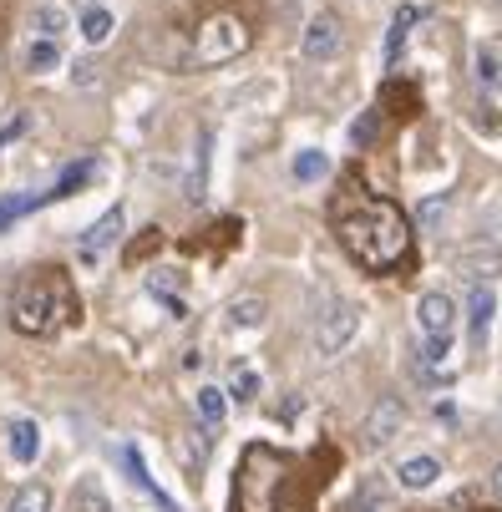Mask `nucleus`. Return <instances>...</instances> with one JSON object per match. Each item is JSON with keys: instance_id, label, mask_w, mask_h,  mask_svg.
Wrapping results in <instances>:
<instances>
[{"instance_id": "obj_15", "label": "nucleus", "mask_w": 502, "mask_h": 512, "mask_svg": "<svg viewBox=\"0 0 502 512\" xmlns=\"http://www.w3.org/2000/svg\"><path fill=\"white\" fill-rule=\"evenodd\" d=\"M11 457H16L21 467H31V462L41 457V426H36L31 416L11 421Z\"/></svg>"}, {"instance_id": "obj_26", "label": "nucleus", "mask_w": 502, "mask_h": 512, "mask_svg": "<svg viewBox=\"0 0 502 512\" xmlns=\"http://www.w3.org/2000/svg\"><path fill=\"white\" fill-rule=\"evenodd\" d=\"M112 26H117V21H112V11H107V6H92V11L82 16V36H87L92 46H102V41L112 36Z\"/></svg>"}, {"instance_id": "obj_20", "label": "nucleus", "mask_w": 502, "mask_h": 512, "mask_svg": "<svg viewBox=\"0 0 502 512\" xmlns=\"http://www.w3.org/2000/svg\"><path fill=\"white\" fill-rule=\"evenodd\" d=\"M269 320V305L259 300V295H239L234 305H229V325L234 330H259Z\"/></svg>"}, {"instance_id": "obj_25", "label": "nucleus", "mask_w": 502, "mask_h": 512, "mask_svg": "<svg viewBox=\"0 0 502 512\" xmlns=\"http://www.w3.org/2000/svg\"><path fill=\"white\" fill-rule=\"evenodd\" d=\"M477 71H482V82H487V87L502 92V41H487V46L477 51Z\"/></svg>"}, {"instance_id": "obj_28", "label": "nucleus", "mask_w": 502, "mask_h": 512, "mask_svg": "<svg viewBox=\"0 0 502 512\" xmlns=\"http://www.w3.org/2000/svg\"><path fill=\"white\" fill-rule=\"evenodd\" d=\"M11 512H51V492H46L41 482H26V487L16 492Z\"/></svg>"}, {"instance_id": "obj_3", "label": "nucleus", "mask_w": 502, "mask_h": 512, "mask_svg": "<svg viewBox=\"0 0 502 512\" xmlns=\"http://www.w3.org/2000/svg\"><path fill=\"white\" fill-rule=\"evenodd\" d=\"M284 477H290V457L269 442H249L244 457H239V472H234L229 512H274Z\"/></svg>"}, {"instance_id": "obj_8", "label": "nucleus", "mask_w": 502, "mask_h": 512, "mask_svg": "<svg viewBox=\"0 0 502 512\" xmlns=\"http://www.w3.org/2000/svg\"><path fill=\"white\" fill-rule=\"evenodd\" d=\"M208 153H213V132L198 127L193 132V153H188V173H183V198L188 203H203V193H208Z\"/></svg>"}, {"instance_id": "obj_27", "label": "nucleus", "mask_w": 502, "mask_h": 512, "mask_svg": "<svg viewBox=\"0 0 502 512\" xmlns=\"http://www.w3.org/2000/svg\"><path fill=\"white\" fill-rule=\"evenodd\" d=\"M77 512H112V502H107V492H102L97 477H82L77 482Z\"/></svg>"}, {"instance_id": "obj_17", "label": "nucleus", "mask_w": 502, "mask_h": 512, "mask_svg": "<svg viewBox=\"0 0 502 512\" xmlns=\"http://www.w3.org/2000/svg\"><path fill=\"white\" fill-rule=\"evenodd\" d=\"M208 447H213V436H208V426H203V421H198V426H188V431L178 436V457L188 462V472H203Z\"/></svg>"}, {"instance_id": "obj_23", "label": "nucleus", "mask_w": 502, "mask_h": 512, "mask_svg": "<svg viewBox=\"0 0 502 512\" xmlns=\"http://www.w3.org/2000/svg\"><path fill=\"white\" fill-rule=\"evenodd\" d=\"M259 391H264L259 371H254L249 360H239V365H234V376H229V396H234V401H259Z\"/></svg>"}, {"instance_id": "obj_2", "label": "nucleus", "mask_w": 502, "mask_h": 512, "mask_svg": "<svg viewBox=\"0 0 502 512\" xmlns=\"http://www.w3.org/2000/svg\"><path fill=\"white\" fill-rule=\"evenodd\" d=\"M82 315V305H77V289H71V279H66V269H51V264H41V269H31L21 284H16V295H11V325L21 330V335H56L61 325H71Z\"/></svg>"}, {"instance_id": "obj_12", "label": "nucleus", "mask_w": 502, "mask_h": 512, "mask_svg": "<svg viewBox=\"0 0 502 512\" xmlns=\"http://www.w3.org/2000/svg\"><path fill=\"white\" fill-rule=\"evenodd\" d=\"M437 477H442V462H437L432 452H416V457H406V462L396 467V482H401L406 492H426V487H437Z\"/></svg>"}, {"instance_id": "obj_7", "label": "nucleus", "mask_w": 502, "mask_h": 512, "mask_svg": "<svg viewBox=\"0 0 502 512\" xmlns=\"http://www.w3.org/2000/svg\"><path fill=\"white\" fill-rule=\"evenodd\" d=\"M416 330H421L426 340H452V330H457V305H452L447 295H421V300H416Z\"/></svg>"}, {"instance_id": "obj_9", "label": "nucleus", "mask_w": 502, "mask_h": 512, "mask_svg": "<svg viewBox=\"0 0 502 512\" xmlns=\"http://www.w3.org/2000/svg\"><path fill=\"white\" fill-rule=\"evenodd\" d=\"M401 421H406V406L396 401V396H381L376 406H371V416H366V447H386L391 436L401 431Z\"/></svg>"}, {"instance_id": "obj_13", "label": "nucleus", "mask_w": 502, "mask_h": 512, "mask_svg": "<svg viewBox=\"0 0 502 512\" xmlns=\"http://www.w3.org/2000/svg\"><path fill=\"white\" fill-rule=\"evenodd\" d=\"M122 467H127L132 487H142V492H148L158 507H168V512H173V497H168V492L153 482V472H148V462H142V452H137V447H122Z\"/></svg>"}, {"instance_id": "obj_11", "label": "nucleus", "mask_w": 502, "mask_h": 512, "mask_svg": "<svg viewBox=\"0 0 502 512\" xmlns=\"http://www.w3.org/2000/svg\"><path fill=\"white\" fill-rule=\"evenodd\" d=\"M492 315H497V295H492L487 284H472V295H467V335H472L477 350H482V340H487Z\"/></svg>"}, {"instance_id": "obj_10", "label": "nucleus", "mask_w": 502, "mask_h": 512, "mask_svg": "<svg viewBox=\"0 0 502 512\" xmlns=\"http://www.w3.org/2000/svg\"><path fill=\"white\" fill-rule=\"evenodd\" d=\"M300 51H305L310 61L340 56V21H335V16H315V21L305 26V36H300Z\"/></svg>"}, {"instance_id": "obj_18", "label": "nucleus", "mask_w": 502, "mask_h": 512, "mask_svg": "<svg viewBox=\"0 0 502 512\" xmlns=\"http://www.w3.org/2000/svg\"><path fill=\"white\" fill-rule=\"evenodd\" d=\"M92 173H97V158H82V163H71V168H66V173H61V178H56V183H51V188L41 193V203L71 198V193H77V188H82V183H87Z\"/></svg>"}, {"instance_id": "obj_33", "label": "nucleus", "mask_w": 502, "mask_h": 512, "mask_svg": "<svg viewBox=\"0 0 502 512\" xmlns=\"http://www.w3.org/2000/svg\"><path fill=\"white\" fill-rule=\"evenodd\" d=\"M487 482H492V492H497V497H502V462H497V467H492V472H487Z\"/></svg>"}, {"instance_id": "obj_29", "label": "nucleus", "mask_w": 502, "mask_h": 512, "mask_svg": "<svg viewBox=\"0 0 502 512\" xmlns=\"http://www.w3.org/2000/svg\"><path fill=\"white\" fill-rule=\"evenodd\" d=\"M31 208H41V193H26V198H0V234H6L21 213H31Z\"/></svg>"}, {"instance_id": "obj_24", "label": "nucleus", "mask_w": 502, "mask_h": 512, "mask_svg": "<svg viewBox=\"0 0 502 512\" xmlns=\"http://www.w3.org/2000/svg\"><path fill=\"white\" fill-rule=\"evenodd\" d=\"M31 31H36V41H61V31H66V11L41 6V11L31 16Z\"/></svg>"}, {"instance_id": "obj_5", "label": "nucleus", "mask_w": 502, "mask_h": 512, "mask_svg": "<svg viewBox=\"0 0 502 512\" xmlns=\"http://www.w3.org/2000/svg\"><path fill=\"white\" fill-rule=\"evenodd\" d=\"M355 330H361V310H355L350 300H335V305L320 315V325H315V345H320V355H340V350L355 340Z\"/></svg>"}, {"instance_id": "obj_4", "label": "nucleus", "mask_w": 502, "mask_h": 512, "mask_svg": "<svg viewBox=\"0 0 502 512\" xmlns=\"http://www.w3.org/2000/svg\"><path fill=\"white\" fill-rule=\"evenodd\" d=\"M249 41H254L249 26L234 11H219V16H208L198 26V36H193V66H224V61L244 56Z\"/></svg>"}, {"instance_id": "obj_21", "label": "nucleus", "mask_w": 502, "mask_h": 512, "mask_svg": "<svg viewBox=\"0 0 502 512\" xmlns=\"http://www.w3.org/2000/svg\"><path fill=\"white\" fill-rule=\"evenodd\" d=\"M447 213H452V193H432V198L416 208V229H421V234H437Z\"/></svg>"}, {"instance_id": "obj_6", "label": "nucleus", "mask_w": 502, "mask_h": 512, "mask_svg": "<svg viewBox=\"0 0 502 512\" xmlns=\"http://www.w3.org/2000/svg\"><path fill=\"white\" fill-rule=\"evenodd\" d=\"M122 229H127V208L117 203V208H107L102 218H97V224L82 234V244H77V254H82V264H97L117 239H122Z\"/></svg>"}, {"instance_id": "obj_19", "label": "nucleus", "mask_w": 502, "mask_h": 512, "mask_svg": "<svg viewBox=\"0 0 502 512\" xmlns=\"http://www.w3.org/2000/svg\"><path fill=\"white\" fill-rule=\"evenodd\" d=\"M421 21V11L416 6H401L396 16H391V31H386V66H396L401 61V51H406V36H411V26Z\"/></svg>"}, {"instance_id": "obj_14", "label": "nucleus", "mask_w": 502, "mask_h": 512, "mask_svg": "<svg viewBox=\"0 0 502 512\" xmlns=\"http://www.w3.org/2000/svg\"><path fill=\"white\" fill-rule=\"evenodd\" d=\"M457 274H477V279L502 274V249H497V244H472V249H462V254H457Z\"/></svg>"}, {"instance_id": "obj_16", "label": "nucleus", "mask_w": 502, "mask_h": 512, "mask_svg": "<svg viewBox=\"0 0 502 512\" xmlns=\"http://www.w3.org/2000/svg\"><path fill=\"white\" fill-rule=\"evenodd\" d=\"M193 406H198V421H203L208 431H219L224 416H229V386H203V391L193 396Z\"/></svg>"}, {"instance_id": "obj_31", "label": "nucleus", "mask_w": 502, "mask_h": 512, "mask_svg": "<svg viewBox=\"0 0 502 512\" xmlns=\"http://www.w3.org/2000/svg\"><path fill=\"white\" fill-rule=\"evenodd\" d=\"M26 122H31L26 112H16L11 122H0V148H6V142H11V137H21V132H26Z\"/></svg>"}, {"instance_id": "obj_32", "label": "nucleus", "mask_w": 502, "mask_h": 512, "mask_svg": "<svg viewBox=\"0 0 502 512\" xmlns=\"http://www.w3.org/2000/svg\"><path fill=\"white\" fill-rule=\"evenodd\" d=\"M300 411H305V396H300V391H290V401L279 406V416H284V421H295Z\"/></svg>"}, {"instance_id": "obj_30", "label": "nucleus", "mask_w": 502, "mask_h": 512, "mask_svg": "<svg viewBox=\"0 0 502 512\" xmlns=\"http://www.w3.org/2000/svg\"><path fill=\"white\" fill-rule=\"evenodd\" d=\"M26 66H31V71H51V66H61V46H56V41H31Z\"/></svg>"}, {"instance_id": "obj_22", "label": "nucleus", "mask_w": 502, "mask_h": 512, "mask_svg": "<svg viewBox=\"0 0 502 512\" xmlns=\"http://www.w3.org/2000/svg\"><path fill=\"white\" fill-rule=\"evenodd\" d=\"M290 173H295V183H320V178H330V158L315 153V148H305V153H295Z\"/></svg>"}, {"instance_id": "obj_1", "label": "nucleus", "mask_w": 502, "mask_h": 512, "mask_svg": "<svg viewBox=\"0 0 502 512\" xmlns=\"http://www.w3.org/2000/svg\"><path fill=\"white\" fill-rule=\"evenodd\" d=\"M335 239L366 274H391L411 259V218L391 198H345L335 203Z\"/></svg>"}]
</instances>
